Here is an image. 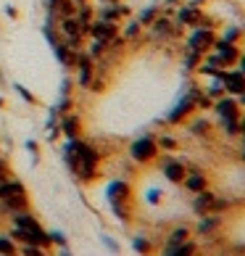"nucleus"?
<instances>
[{
	"label": "nucleus",
	"instance_id": "17",
	"mask_svg": "<svg viewBox=\"0 0 245 256\" xmlns=\"http://www.w3.org/2000/svg\"><path fill=\"white\" fill-rule=\"evenodd\" d=\"M11 222H13V227H21V230H32V232H42L45 227L40 224V220L26 208V212H18V214H13L11 216Z\"/></svg>",
	"mask_w": 245,
	"mask_h": 256
},
{
	"label": "nucleus",
	"instance_id": "27",
	"mask_svg": "<svg viewBox=\"0 0 245 256\" xmlns=\"http://www.w3.org/2000/svg\"><path fill=\"white\" fill-rule=\"evenodd\" d=\"M156 143H158V150H166V154H174V150L180 148L177 138H172V135H158Z\"/></svg>",
	"mask_w": 245,
	"mask_h": 256
},
{
	"label": "nucleus",
	"instance_id": "39",
	"mask_svg": "<svg viewBox=\"0 0 245 256\" xmlns=\"http://www.w3.org/2000/svg\"><path fill=\"white\" fill-rule=\"evenodd\" d=\"M61 0H48V8H50V14H55V8H58Z\"/></svg>",
	"mask_w": 245,
	"mask_h": 256
},
{
	"label": "nucleus",
	"instance_id": "22",
	"mask_svg": "<svg viewBox=\"0 0 245 256\" xmlns=\"http://www.w3.org/2000/svg\"><path fill=\"white\" fill-rule=\"evenodd\" d=\"M61 132L69 140L74 138H79L82 135V124H79V116H74V114H63V119H61Z\"/></svg>",
	"mask_w": 245,
	"mask_h": 256
},
{
	"label": "nucleus",
	"instance_id": "4",
	"mask_svg": "<svg viewBox=\"0 0 245 256\" xmlns=\"http://www.w3.org/2000/svg\"><path fill=\"white\" fill-rule=\"evenodd\" d=\"M127 156L135 161V164L145 166V164H153V161L161 156V150H158V143H156L153 135H140L137 140H132V143H129Z\"/></svg>",
	"mask_w": 245,
	"mask_h": 256
},
{
	"label": "nucleus",
	"instance_id": "18",
	"mask_svg": "<svg viewBox=\"0 0 245 256\" xmlns=\"http://www.w3.org/2000/svg\"><path fill=\"white\" fill-rule=\"evenodd\" d=\"M16 196H26V185L21 182V180H13V177L0 180V201L16 198Z\"/></svg>",
	"mask_w": 245,
	"mask_h": 256
},
{
	"label": "nucleus",
	"instance_id": "3",
	"mask_svg": "<svg viewBox=\"0 0 245 256\" xmlns=\"http://www.w3.org/2000/svg\"><path fill=\"white\" fill-rule=\"evenodd\" d=\"M106 196H108V204H111V212L119 222H129V204H132V188L124 180H114L108 182L106 188Z\"/></svg>",
	"mask_w": 245,
	"mask_h": 256
},
{
	"label": "nucleus",
	"instance_id": "5",
	"mask_svg": "<svg viewBox=\"0 0 245 256\" xmlns=\"http://www.w3.org/2000/svg\"><path fill=\"white\" fill-rule=\"evenodd\" d=\"M214 40H216V30H203V26H195V30L187 32L185 37V50H193L198 56H206L214 48Z\"/></svg>",
	"mask_w": 245,
	"mask_h": 256
},
{
	"label": "nucleus",
	"instance_id": "37",
	"mask_svg": "<svg viewBox=\"0 0 245 256\" xmlns=\"http://www.w3.org/2000/svg\"><path fill=\"white\" fill-rule=\"evenodd\" d=\"M238 124H240V138H245V111L240 114V119H238Z\"/></svg>",
	"mask_w": 245,
	"mask_h": 256
},
{
	"label": "nucleus",
	"instance_id": "41",
	"mask_svg": "<svg viewBox=\"0 0 245 256\" xmlns=\"http://www.w3.org/2000/svg\"><path fill=\"white\" fill-rule=\"evenodd\" d=\"M238 103H240V108L245 111V92H240V96H238Z\"/></svg>",
	"mask_w": 245,
	"mask_h": 256
},
{
	"label": "nucleus",
	"instance_id": "29",
	"mask_svg": "<svg viewBox=\"0 0 245 256\" xmlns=\"http://www.w3.org/2000/svg\"><path fill=\"white\" fill-rule=\"evenodd\" d=\"M16 254H18L16 243L8 235H0V256H16Z\"/></svg>",
	"mask_w": 245,
	"mask_h": 256
},
{
	"label": "nucleus",
	"instance_id": "2",
	"mask_svg": "<svg viewBox=\"0 0 245 256\" xmlns=\"http://www.w3.org/2000/svg\"><path fill=\"white\" fill-rule=\"evenodd\" d=\"M190 208H193V214H195V216L224 214V212H230V208H232V201H230L227 196H219V193H214L211 188H206V190H201V193H195V196H193Z\"/></svg>",
	"mask_w": 245,
	"mask_h": 256
},
{
	"label": "nucleus",
	"instance_id": "38",
	"mask_svg": "<svg viewBox=\"0 0 245 256\" xmlns=\"http://www.w3.org/2000/svg\"><path fill=\"white\" fill-rule=\"evenodd\" d=\"M238 69H240V72L245 74V50L240 53V58H238Z\"/></svg>",
	"mask_w": 245,
	"mask_h": 256
},
{
	"label": "nucleus",
	"instance_id": "15",
	"mask_svg": "<svg viewBox=\"0 0 245 256\" xmlns=\"http://www.w3.org/2000/svg\"><path fill=\"white\" fill-rule=\"evenodd\" d=\"M74 69L79 72V84H82L84 90H87L90 84H92V77H95V61H92L87 53H79L77 66H74Z\"/></svg>",
	"mask_w": 245,
	"mask_h": 256
},
{
	"label": "nucleus",
	"instance_id": "25",
	"mask_svg": "<svg viewBox=\"0 0 245 256\" xmlns=\"http://www.w3.org/2000/svg\"><path fill=\"white\" fill-rule=\"evenodd\" d=\"M132 248L140 256H153V243H150V238H145V235H135V238H132Z\"/></svg>",
	"mask_w": 245,
	"mask_h": 256
},
{
	"label": "nucleus",
	"instance_id": "42",
	"mask_svg": "<svg viewBox=\"0 0 245 256\" xmlns=\"http://www.w3.org/2000/svg\"><path fill=\"white\" fill-rule=\"evenodd\" d=\"M74 3H77V8H79V6H87L90 0H74Z\"/></svg>",
	"mask_w": 245,
	"mask_h": 256
},
{
	"label": "nucleus",
	"instance_id": "6",
	"mask_svg": "<svg viewBox=\"0 0 245 256\" xmlns=\"http://www.w3.org/2000/svg\"><path fill=\"white\" fill-rule=\"evenodd\" d=\"M209 53L214 56V61L219 64L222 69H232V66H238V58H240V53H243V45H232V42L219 40V37H216L214 48Z\"/></svg>",
	"mask_w": 245,
	"mask_h": 256
},
{
	"label": "nucleus",
	"instance_id": "19",
	"mask_svg": "<svg viewBox=\"0 0 245 256\" xmlns=\"http://www.w3.org/2000/svg\"><path fill=\"white\" fill-rule=\"evenodd\" d=\"M29 208V196H16V198H5V201H0V212L13 216L18 212H26Z\"/></svg>",
	"mask_w": 245,
	"mask_h": 256
},
{
	"label": "nucleus",
	"instance_id": "23",
	"mask_svg": "<svg viewBox=\"0 0 245 256\" xmlns=\"http://www.w3.org/2000/svg\"><path fill=\"white\" fill-rule=\"evenodd\" d=\"M214 130H219L224 140H238V138H240V124H238V119H219Z\"/></svg>",
	"mask_w": 245,
	"mask_h": 256
},
{
	"label": "nucleus",
	"instance_id": "31",
	"mask_svg": "<svg viewBox=\"0 0 245 256\" xmlns=\"http://www.w3.org/2000/svg\"><path fill=\"white\" fill-rule=\"evenodd\" d=\"M201 58H203V56H198V53H193V50H185L182 66H185L187 72H195V69H198V64H201Z\"/></svg>",
	"mask_w": 245,
	"mask_h": 256
},
{
	"label": "nucleus",
	"instance_id": "13",
	"mask_svg": "<svg viewBox=\"0 0 245 256\" xmlns=\"http://www.w3.org/2000/svg\"><path fill=\"white\" fill-rule=\"evenodd\" d=\"M222 224H224V216H222V214L198 216V224H195L193 235H198V238H214V235L222 230Z\"/></svg>",
	"mask_w": 245,
	"mask_h": 256
},
{
	"label": "nucleus",
	"instance_id": "12",
	"mask_svg": "<svg viewBox=\"0 0 245 256\" xmlns=\"http://www.w3.org/2000/svg\"><path fill=\"white\" fill-rule=\"evenodd\" d=\"M119 24L114 22H100V18H95V22L90 24V32L87 37H92V40H100V42H114L119 40Z\"/></svg>",
	"mask_w": 245,
	"mask_h": 256
},
{
	"label": "nucleus",
	"instance_id": "26",
	"mask_svg": "<svg viewBox=\"0 0 245 256\" xmlns=\"http://www.w3.org/2000/svg\"><path fill=\"white\" fill-rule=\"evenodd\" d=\"M158 14H161V6H158V3H153V6H148L145 11H140L137 22L143 24V26H150V24H153V18H156Z\"/></svg>",
	"mask_w": 245,
	"mask_h": 256
},
{
	"label": "nucleus",
	"instance_id": "34",
	"mask_svg": "<svg viewBox=\"0 0 245 256\" xmlns=\"http://www.w3.org/2000/svg\"><path fill=\"white\" fill-rule=\"evenodd\" d=\"M145 201L148 204H158V201H161V190H158V188H150L148 196H145Z\"/></svg>",
	"mask_w": 245,
	"mask_h": 256
},
{
	"label": "nucleus",
	"instance_id": "20",
	"mask_svg": "<svg viewBox=\"0 0 245 256\" xmlns=\"http://www.w3.org/2000/svg\"><path fill=\"white\" fill-rule=\"evenodd\" d=\"M193 238V230L187 224H174L172 230L166 232V240H164V246H180V243H185V240H190Z\"/></svg>",
	"mask_w": 245,
	"mask_h": 256
},
{
	"label": "nucleus",
	"instance_id": "16",
	"mask_svg": "<svg viewBox=\"0 0 245 256\" xmlns=\"http://www.w3.org/2000/svg\"><path fill=\"white\" fill-rule=\"evenodd\" d=\"M158 256H201V246H198L195 238H190L180 246H164Z\"/></svg>",
	"mask_w": 245,
	"mask_h": 256
},
{
	"label": "nucleus",
	"instance_id": "32",
	"mask_svg": "<svg viewBox=\"0 0 245 256\" xmlns=\"http://www.w3.org/2000/svg\"><path fill=\"white\" fill-rule=\"evenodd\" d=\"M18 256H48V248H40V246H21Z\"/></svg>",
	"mask_w": 245,
	"mask_h": 256
},
{
	"label": "nucleus",
	"instance_id": "36",
	"mask_svg": "<svg viewBox=\"0 0 245 256\" xmlns=\"http://www.w3.org/2000/svg\"><path fill=\"white\" fill-rule=\"evenodd\" d=\"M5 177H8V164L0 158V180H5Z\"/></svg>",
	"mask_w": 245,
	"mask_h": 256
},
{
	"label": "nucleus",
	"instance_id": "1",
	"mask_svg": "<svg viewBox=\"0 0 245 256\" xmlns=\"http://www.w3.org/2000/svg\"><path fill=\"white\" fill-rule=\"evenodd\" d=\"M63 158H66L69 172L77 177L79 182H92V180L98 177L103 154H100V150L92 146V143H84V140L74 138V140H69V143H66Z\"/></svg>",
	"mask_w": 245,
	"mask_h": 256
},
{
	"label": "nucleus",
	"instance_id": "35",
	"mask_svg": "<svg viewBox=\"0 0 245 256\" xmlns=\"http://www.w3.org/2000/svg\"><path fill=\"white\" fill-rule=\"evenodd\" d=\"M103 243H106V248H108V251H114V254H119V243H116V240H111L108 235H103Z\"/></svg>",
	"mask_w": 245,
	"mask_h": 256
},
{
	"label": "nucleus",
	"instance_id": "8",
	"mask_svg": "<svg viewBox=\"0 0 245 256\" xmlns=\"http://www.w3.org/2000/svg\"><path fill=\"white\" fill-rule=\"evenodd\" d=\"M219 82H222V88H224V96L238 98L240 92H245V74L238 69V66H232V69H222Z\"/></svg>",
	"mask_w": 245,
	"mask_h": 256
},
{
	"label": "nucleus",
	"instance_id": "43",
	"mask_svg": "<svg viewBox=\"0 0 245 256\" xmlns=\"http://www.w3.org/2000/svg\"><path fill=\"white\" fill-rule=\"evenodd\" d=\"M16 256H18V254H16Z\"/></svg>",
	"mask_w": 245,
	"mask_h": 256
},
{
	"label": "nucleus",
	"instance_id": "30",
	"mask_svg": "<svg viewBox=\"0 0 245 256\" xmlns=\"http://www.w3.org/2000/svg\"><path fill=\"white\" fill-rule=\"evenodd\" d=\"M143 30H145V26L140 24L137 18H132V22L127 24V30L121 32V37H124V40H132V37H140V32H143Z\"/></svg>",
	"mask_w": 245,
	"mask_h": 256
},
{
	"label": "nucleus",
	"instance_id": "14",
	"mask_svg": "<svg viewBox=\"0 0 245 256\" xmlns=\"http://www.w3.org/2000/svg\"><path fill=\"white\" fill-rule=\"evenodd\" d=\"M187 132L195 138H201V140H209L214 135V122L209 116H195L193 114V116L187 119Z\"/></svg>",
	"mask_w": 245,
	"mask_h": 256
},
{
	"label": "nucleus",
	"instance_id": "33",
	"mask_svg": "<svg viewBox=\"0 0 245 256\" xmlns=\"http://www.w3.org/2000/svg\"><path fill=\"white\" fill-rule=\"evenodd\" d=\"M48 235H50V243L58 246V248H66V246H69V240H66V235L61 230H50Z\"/></svg>",
	"mask_w": 245,
	"mask_h": 256
},
{
	"label": "nucleus",
	"instance_id": "21",
	"mask_svg": "<svg viewBox=\"0 0 245 256\" xmlns=\"http://www.w3.org/2000/svg\"><path fill=\"white\" fill-rule=\"evenodd\" d=\"M216 37H219V40H227L232 45H243V26L240 24H222Z\"/></svg>",
	"mask_w": 245,
	"mask_h": 256
},
{
	"label": "nucleus",
	"instance_id": "24",
	"mask_svg": "<svg viewBox=\"0 0 245 256\" xmlns=\"http://www.w3.org/2000/svg\"><path fill=\"white\" fill-rule=\"evenodd\" d=\"M201 90L209 96L211 100H216V98H222L224 96V88H222V82H219V77H214V80H206L203 84H201Z\"/></svg>",
	"mask_w": 245,
	"mask_h": 256
},
{
	"label": "nucleus",
	"instance_id": "9",
	"mask_svg": "<svg viewBox=\"0 0 245 256\" xmlns=\"http://www.w3.org/2000/svg\"><path fill=\"white\" fill-rule=\"evenodd\" d=\"M211 114L216 116V122H219V119H240L243 108H240L238 98H232V96H222V98H216V100H214Z\"/></svg>",
	"mask_w": 245,
	"mask_h": 256
},
{
	"label": "nucleus",
	"instance_id": "10",
	"mask_svg": "<svg viewBox=\"0 0 245 256\" xmlns=\"http://www.w3.org/2000/svg\"><path fill=\"white\" fill-rule=\"evenodd\" d=\"M161 174L166 177V182L182 185V180L187 174V164L180 161V158H174V156H164L161 158Z\"/></svg>",
	"mask_w": 245,
	"mask_h": 256
},
{
	"label": "nucleus",
	"instance_id": "11",
	"mask_svg": "<svg viewBox=\"0 0 245 256\" xmlns=\"http://www.w3.org/2000/svg\"><path fill=\"white\" fill-rule=\"evenodd\" d=\"M182 188L190 196H195V193H201V190H206L209 188V177H206V172L201 166H195V164H187V174H185V180H182Z\"/></svg>",
	"mask_w": 245,
	"mask_h": 256
},
{
	"label": "nucleus",
	"instance_id": "40",
	"mask_svg": "<svg viewBox=\"0 0 245 256\" xmlns=\"http://www.w3.org/2000/svg\"><path fill=\"white\" fill-rule=\"evenodd\" d=\"M100 6H116V3H121V0H98Z\"/></svg>",
	"mask_w": 245,
	"mask_h": 256
},
{
	"label": "nucleus",
	"instance_id": "28",
	"mask_svg": "<svg viewBox=\"0 0 245 256\" xmlns=\"http://www.w3.org/2000/svg\"><path fill=\"white\" fill-rule=\"evenodd\" d=\"M55 16L66 18V16H77V3L74 0H61L58 8H55Z\"/></svg>",
	"mask_w": 245,
	"mask_h": 256
},
{
	"label": "nucleus",
	"instance_id": "7",
	"mask_svg": "<svg viewBox=\"0 0 245 256\" xmlns=\"http://www.w3.org/2000/svg\"><path fill=\"white\" fill-rule=\"evenodd\" d=\"M193 114H198V111H195V98H193V92L187 90V96H182L180 100L174 103L172 111L164 116V122H166V124H185V122L190 119Z\"/></svg>",
	"mask_w": 245,
	"mask_h": 256
}]
</instances>
